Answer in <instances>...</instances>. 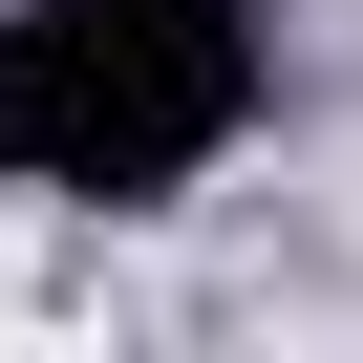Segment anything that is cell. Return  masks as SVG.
<instances>
[{"label": "cell", "mask_w": 363, "mask_h": 363, "mask_svg": "<svg viewBox=\"0 0 363 363\" xmlns=\"http://www.w3.org/2000/svg\"><path fill=\"white\" fill-rule=\"evenodd\" d=\"M65 299V257H43V214H0V320H43Z\"/></svg>", "instance_id": "cell-1"}]
</instances>
